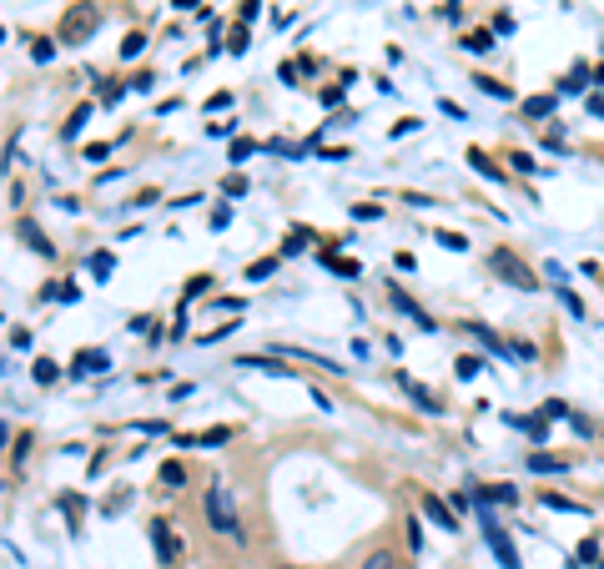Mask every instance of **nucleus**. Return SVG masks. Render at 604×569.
I'll return each mask as SVG.
<instances>
[{"instance_id": "1", "label": "nucleus", "mask_w": 604, "mask_h": 569, "mask_svg": "<svg viewBox=\"0 0 604 569\" xmlns=\"http://www.w3.org/2000/svg\"><path fill=\"white\" fill-rule=\"evenodd\" d=\"M96 31H101V6H91V0H76V6L61 15L56 40H61V46H86Z\"/></svg>"}, {"instance_id": "2", "label": "nucleus", "mask_w": 604, "mask_h": 569, "mask_svg": "<svg viewBox=\"0 0 604 569\" xmlns=\"http://www.w3.org/2000/svg\"><path fill=\"white\" fill-rule=\"evenodd\" d=\"M488 267L499 272V278L509 282V287H519V292H539V272L519 257V252H509V247H493L488 252Z\"/></svg>"}, {"instance_id": "3", "label": "nucleus", "mask_w": 604, "mask_h": 569, "mask_svg": "<svg viewBox=\"0 0 604 569\" xmlns=\"http://www.w3.org/2000/svg\"><path fill=\"white\" fill-rule=\"evenodd\" d=\"M207 524L227 539H242V519H237V504H232V489H222V483H212L207 489Z\"/></svg>"}, {"instance_id": "4", "label": "nucleus", "mask_w": 604, "mask_h": 569, "mask_svg": "<svg viewBox=\"0 0 604 569\" xmlns=\"http://www.w3.org/2000/svg\"><path fill=\"white\" fill-rule=\"evenodd\" d=\"M15 237L26 242V247L35 252V257H56V242L46 237V227H40L35 217H15Z\"/></svg>"}, {"instance_id": "5", "label": "nucleus", "mask_w": 604, "mask_h": 569, "mask_svg": "<svg viewBox=\"0 0 604 569\" xmlns=\"http://www.w3.org/2000/svg\"><path fill=\"white\" fill-rule=\"evenodd\" d=\"M151 544H157V559H161V564H177V559H182V544H177V534H171L166 519L151 524Z\"/></svg>"}, {"instance_id": "6", "label": "nucleus", "mask_w": 604, "mask_h": 569, "mask_svg": "<svg viewBox=\"0 0 604 569\" xmlns=\"http://www.w3.org/2000/svg\"><path fill=\"white\" fill-rule=\"evenodd\" d=\"M484 524H488V544H493V554L504 559V569H524V564H519V550H514V539L499 529V519H484Z\"/></svg>"}, {"instance_id": "7", "label": "nucleus", "mask_w": 604, "mask_h": 569, "mask_svg": "<svg viewBox=\"0 0 604 569\" xmlns=\"http://www.w3.org/2000/svg\"><path fill=\"white\" fill-rule=\"evenodd\" d=\"M388 303H393L398 312H408V318H413V323H418L423 332H434V318H428V312H423V307H418L413 298H408V292H403V287H393V282H388Z\"/></svg>"}, {"instance_id": "8", "label": "nucleus", "mask_w": 604, "mask_h": 569, "mask_svg": "<svg viewBox=\"0 0 604 569\" xmlns=\"http://www.w3.org/2000/svg\"><path fill=\"white\" fill-rule=\"evenodd\" d=\"M106 363H111V358H106V348H81L76 363H71V373H76V378H81V373H106Z\"/></svg>"}, {"instance_id": "9", "label": "nucleus", "mask_w": 604, "mask_h": 569, "mask_svg": "<svg viewBox=\"0 0 604 569\" xmlns=\"http://www.w3.org/2000/svg\"><path fill=\"white\" fill-rule=\"evenodd\" d=\"M423 514H428V519H434V524H438V529H448V534H453V529H459V519H453V514H448V504H443L438 494H423Z\"/></svg>"}, {"instance_id": "10", "label": "nucleus", "mask_w": 604, "mask_h": 569, "mask_svg": "<svg viewBox=\"0 0 604 569\" xmlns=\"http://www.w3.org/2000/svg\"><path fill=\"white\" fill-rule=\"evenodd\" d=\"M479 499L484 504H519V489L514 483H479Z\"/></svg>"}, {"instance_id": "11", "label": "nucleus", "mask_w": 604, "mask_h": 569, "mask_svg": "<svg viewBox=\"0 0 604 569\" xmlns=\"http://www.w3.org/2000/svg\"><path fill=\"white\" fill-rule=\"evenodd\" d=\"M468 161L479 166V177H488V182H504V166H493V157L484 152V146H468Z\"/></svg>"}, {"instance_id": "12", "label": "nucleus", "mask_w": 604, "mask_h": 569, "mask_svg": "<svg viewBox=\"0 0 604 569\" xmlns=\"http://www.w3.org/2000/svg\"><path fill=\"white\" fill-rule=\"evenodd\" d=\"M484 373V358L479 353H459V358H453V378H463V383H468V378H479Z\"/></svg>"}, {"instance_id": "13", "label": "nucleus", "mask_w": 604, "mask_h": 569, "mask_svg": "<svg viewBox=\"0 0 604 569\" xmlns=\"http://www.w3.org/2000/svg\"><path fill=\"white\" fill-rule=\"evenodd\" d=\"M473 86H479L484 96H493V101H514V86H504L499 76H473Z\"/></svg>"}, {"instance_id": "14", "label": "nucleus", "mask_w": 604, "mask_h": 569, "mask_svg": "<svg viewBox=\"0 0 604 569\" xmlns=\"http://www.w3.org/2000/svg\"><path fill=\"white\" fill-rule=\"evenodd\" d=\"M428 237H434V242H443L448 252H468V237H463V232H448V227H428Z\"/></svg>"}, {"instance_id": "15", "label": "nucleus", "mask_w": 604, "mask_h": 569, "mask_svg": "<svg viewBox=\"0 0 604 569\" xmlns=\"http://www.w3.org/2000/svg\"><path fill=\"white\" fill-rule=\"evenodd\" d=\"M463 332H473V338H479L488 353H509V348H504V338H493V332H488V323H463Z\"/></svg>"}, {"instance_id": "16", "label": "nucleus", "mask_w": 604, "mask_h": 569, "mask_svg": "<svg viewBox=\"0 0 604 569\" xmlns=\"http://www.w3.org/2000/svg\"><path fill=\"white\" fill-rule=\"evenodd\" d=\"M529 469H534V474H564L569 463L554 458V454H529Z\"/></svg>"}, {"instance_id": "17", "label": "nucleus", "mask_w": 604, "mask_h": 569, "mask_svg": "<svg viewBox=\"0 0 604 569\" xmlns=\"http://www.w3.org/2000/svg\"><path fill=\"white\" fill-rule=\"evenodd\" d=\"M31 373H35V383H40V388H51L56 378H61V368H56V358H35V368H31Z\"/></svg>"}, {"instance_id": "18", "label": "nucleus", "mask_w": 604, "mask_h": 569, "mask_svg": "<svg viewBox=\"0 0 604 569\" xmlns=\"http://www.w3.org/2000/svg\"><path fill=\"white\" fill-rule=\"evenodd\" d=\"M463 51H473V56L493 51V31H468V35H463Z\"/></svg>"}, {"instance_id": "19", "label": "nucleus", "mask_w": 604, "mask_h": 569, "mask_svg": "<svg viewBox=\"0 0 604 569\" xmlns=\"http://www.w3.org/2000/svg\"><path fill=\"white\" fill-rule=\"evenodd\" d=\"M86 116H91V106H76V111H71V121L61 126V136H66V141H71V136H81V126H86Z\"/></svg>"}, {"instance_id": "20", "label": "nucleus", "mask_w": 604, "mask_h": 569, "mask_svg": "<svg viewBox=\"0 0 604 569\" xmlns=\"http://www.w3.org/2000/svg\"><path fill=\"white\" fill-rule=\"evenodd\" d=\"M31 56L40 61V66H46V61L56 56V40H51V35H35V40H31Z\"/></svg>"}, {"instance_id": "21", "label": "nucleus", "mask_w": 604, "mask_h": 569, "mask_svg": "<svg viewBox=\"0 0 604 569\" xmlns=\"http://www.w3.org/2000/svg\"><path fill=\"white\" fill-rule=\"evenodd\" d=\"M539 499H544L549 509H564V514H589L585 504H574V499H559V494H539Z\"/></svg>"}, {"instance_id": "22", "label": "nucleus", "mask_w": 604, "mask_h": 569, "mask_svg": "<svg viewBox=\"0 0 604 569\" xmlns=\"http://www.w3.org/2000/svg\"><path fill=\"white\" fill-rule=\"evenodd\" d=\"M141 46H146V35H141V31H126V40H121V56L132 61V56H141Z\"/></svg>"}, {"instance_id": "23", "label": "nucleus", "mask_w": 604, "mask_h": 569, "mask_svg": "<svg viewBox=\"0 0 604 569\" xmlns=\"http://www.w3.org/2000/svg\"><path fill=\"white\" fill-rule=\"evenodd\" d=\"M524 111H529V116H549V111H554V96H529Z\"/></svg>"}, {"instance_id": "24", "label": "nucleus", "mask_w": 604, "mask_h": 569, "mask_svg": "<svg viewBox=\"0 0 604 569\" xmlns=\"http://www.w3.org/2000/svg\"><path fill=\"white\" fill-rule=\"evenodd\" d=\"M322 262H328L333 272H342V278H358V262H342V257H333V252H322Z\"/></svg>"}, {"instance_id": "25", "label": "nucleus", "mask_w": 604, "mask_h": 569, "mask_svg": "<svg viewBox=\"0 0 604 569\" xmlns=\"http://www.w3.org/2000/svg\"><path fill=\"white\" fill-rule=\"evenodd\" d=\"M272 267H277V257H262V262H252V267H247V282H262Z\"/></svg>"}, {"instance_id": "26", "label": "nucleus", "mask_w": 604, "mask_h": 569, "mask_svg": "<svg viewBox=\"0 0 604 569\" xmlns=\"http://www.w3.org/2000/svg\"><path fill=\"white\" fill-rule=\"evenodd\" d=\"M509 161L519 166V172H539V166H534V157H529V152H519V146H509Z\"/></svg>"}, {"instance_id": "27", "label": "nucleus", "mask_w": 604, "mask_h": 569, "mask_svg": "<svg viewBox=\"0 0 604 569\" xmlns=\"http://www.w3.org/2000/svg\"><path fill=\"white\" fill-rule=\"evenodd\" d=\"M222 192H227V197H242V192H247V177H242V172H232V177L222 182Z\"/></svg>"}, {"instance_id": "28", "label": "nucleus", "mask_w": 604, "mask_h": 569, "mask_svg": "<svg viewBox=\"0 0 604 569\" xmlns=\"http://www.w3.org/2000/svg\"><path fill=\"white\" fill-rule=\"evenodd\" d=\"M353 217H358V222H373V217H383V207H378V202H358Z\"/></svg>"}, {"instance_id": "29", "label": "nucleus", "mask_w": 604, "mask_h": 569, "mask_svg": "<svg viewBox=\"0 0 604 569\" xmlns=\"http://www.w3.org/2000/svg\"><path fill=\"white\" fill-rule=\"evenodd\" d=\"M312 237V232H292V237L283 242V257H297V252H302V242H308Z\"/></svg>"}, {"instance_id": "30", "label": "nucleus", "mask_w": 604, "mask_h": 569, "mask_svg": "<svg viewBox=\"0 0 604 569\" xmlns=\"http://www.w3.org/2000/svg\"><path fill=\"white\" fill-rule=\"evenodd\" d=\"M111 267H116V257H111V252H96V257H91V272H96V278H106Z\"/></svg>"}, {"instance_id": "31", "label": "nucleus", "mask_w": 604, "mask_h": 569, "mask_svg": "<svg viewBox=\"0 0 604 569\" xmlns=\"http://www.w3.org/2000/svg\"><path fill=\"white\" fill-rule=\"evenodd\" d=\"M161 483H186V469L182 463H161Z\"/></svg>"}, {"instance_id": "32", "label": "nucleus", "mask_w": 604, "mask_h": 569, "mask_svg": "<svg viewBox=\"0 0 604 569\" xmlns=\"http://www.w3.org/2000/svg\"><path fill=\"white\" fill-rule=\"evenodd\" d=\"M559 298H564V307L574 312V318H585V298H574V292H569V287H559Z\"/></svg>"}, {"instance_id": "33", "label": "nucleus", "mask_w": 604, "mask_h": 569, "mask_svg": "<svg viewBox=\"0 0 604 569\" xmlns=\"http://www.w3.org/2000/svg\"><path fill=\"white\" fill-rule=\"evenodd\" d=\"M252 152H257V141H247V136H242V141H232V161H247Z\"/></svg>"}, {"instance_id": "34", "label": "nucleus", "mask_w": 604, "mask_h": 569, "mask_svg": "<svg viewBox=\"0 0 604 569\" xmlns=\"http://www.w3.org/2000/svg\"><path fill=\"white\" fill-rule=\"evenodd\" d=\"M227 51H232V56H242V51H247V26H237V31H232V46H227Z\"/></svg>"}, {"instance_id": "35", "label": "nucleus", "mask_w": 604, "mask_h": 569, "mask_svg": "<svg viewBox=\"0 0 604 569\" xmlns=\"http://www.w3.org/2000/svg\"><path fill=\"white\" fill-rule=\"evenodd\" d=\"M418 126H423V121H418V116H403V121H398V126H393V136H413V131H418Z\"/></svg>"}, {"instance_id": "36", "label": "nucleus", "mask_w": 604, "mask_h": 569, "mask_svg": "<svg viewBox=\"0 0 604 569\" xmlns=\"http://www.w3.org/2000/svg\"><path fill=\"white\" fill-rule=\"evenodd\" d=\"M232 106V91H217V96H207V111H227Z\"/></svg>"}, {"instance_id": "37", "label": "nucleus", "mask_w": 604, "mask_h": 569, "mask_svg": "<svg viewBox=\"0 0 604 569\" xmlns=\"http://www.w3.org/2000/svg\"><path fill=\"white\" fill-rule=\"evenodd\" d=\"M539 413H549V418H569V403H559V398H549V403L539 408Z\"/></svg>"}, {"instance_id": "38", "label": "nucleus", "mask_w": 604, "mask_h": 569, "mask_svg": "<svg viewBox=\"0 0 604 569\" xmlns=\"http://www.w3.org/2000/svg\"><path fill=\"white\" fill-rule=\"evenodd\" d=\"M121 96H126V86H106V91H101V106H116Z\"/></svg>"}, {"instance_id": "39", "label": "nucleus", "mask_w": 604, "mask_h": 569, "mask_svg": "<svg viewBox=\"0 0 604 569\" xmlns=\"http://www.w3.org/2000/svg\"><path fill=\"white\" fill-rule=\"evenodd\" d=\"M207 287H212V278H191V282H186V292H182V298H197V292H207Z\"/></svg>"}, {"instance_id": "40", "label": "nucleus", "mask_w": 604, "mask_h": 569, "mask_svg": "<svg viewBox=\"0 0 604 569\" xmlns=\"http://www.w3.org/2000/svg\"><path fill=\"white\" fill-rule=\"evenodd\" d=\"M212 227H217V232L232 227V207H217V212H212Z\"/></svg>"}, {"instance_id": "41", "label": "nucleus", "mask_w": 604, "mask_h": 569, "mask_svg": "<svg viewBox=\"0 0 604 569\" xmlns=\"http://www.w3.org/2000/svg\"><path fill=\"white\" fill-rule=\"evenodd\" d=\"M257 6H262V0H242V6H237V15H242V20H257Z\"/></svg>"}, {"instance_id": "42", "label": "nucleus", "mask_w": 604, "mask_h": 569, "mask_svg": "<svg viewBox=\"0 0 604 569\" xmlns=\"http://www.w3.org/2000/svg\"><path fill=\"white\" fill-rule=\"evenodd\" d=\"M363 569H393V554H373V559L363 564Z\"/></svg>"}, {"instance_id": "43", "label": "nucleus", "mask_w": 604, "mask_h": 569, "mask_svg": "<svg viewBox=\"0 0 604 569\" xmlns=\"http://www.w3.org/2000/svg\"><path fill=\"white\" fill-rule=\"evenodd\" d=\"M171 6H177V10H186V6H197V0H171Z\"/></svg>"}, {"instance_id": "44", "label": "nucleus", "mask_w": 604, "mask_h": 569, "mask_svg": "<svg viewBox=\"0 0 604 569\" xmlns=\"http://www.w3.org/2000/svg\"><path fill=\"white\" fill-rule=\"evenodd\" d=\"M594 81H599V86H604V66H594Z\"/></svg>"}, {"instance_id": "45", "label": "nucleus", "mask_w": 604, "mask_h": 569, "mask_svg": "<svg viewBox=\"0 0 604 569\" xmlns=\"http://www.w3.org/2000/svg\"><path fill=\"white\" fill-rule=\"evenodd\" d=\"M6 438H10V428H6V424H0V444H6Z\"/></svg>"}]
</instances>
